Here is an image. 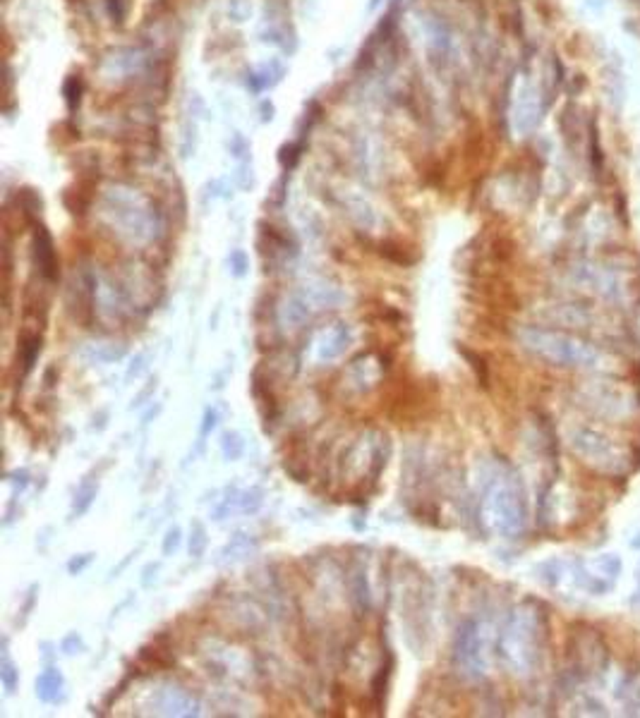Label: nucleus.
I'll return each mask as SVG.
<instances>
[{
  "label": "nucleus",
  "instance_id": "obj_1",
  "mask_svg": "<svg viewBox=\"0 0 640 718\" xmlns=\"http://www.w3.org/2000/svg\"><path fill=\"white\" fill-rule=\"evenodd\" d=\"M482 520L492 532L513 536L525 525V498L516 477H497L482 501Z\"/></svg>",
  "mask_w": 640,
  "mask_h": 718
},
{
  "label": "nucleus",
  "instance_id": "obj_2",
  "mask_svg": "<svg viewBox=\"0 0 640 718\" xmlns=\"http://www.w3.org/2000/svg\"><path fill=\"white\" fill-rule=\"evenodd\" d=\"M540 615L537 610L521 608L513 613L501 637V656L513 673H528L540 656Z\"/></svg>",
  "mask_w": 640,
  "mask_h": 718
},
{
  "label": "nucleus",
  "instance_id": "obj_3",
  "mask_svg": "<svg viewBox=\"0 0 640 718\" xmlns=\"http://www.w3.org/2000/svg\"><path fill=\"white\" fill-rule=\"evenodd\" d=\"M521 341L537 357L561 364V367H593L597 362V352L593 347L585 345L578 338L564 336V333L525 328V331H521Z\"/></svg>",
  "mask_w": 640,
  "mask_h": 718
},
{
  "label": "nucleus",
  "instance_id": "obj_4",
  "mask_svg": "<svg viewBox=\"0 0 640 718\" xmlns=\"http://www.w3.org/2000/svg\"><path fill=\"white\" fill-rule=\"evenodd\" d=\"M489 656H492L489 625L479 620H468L458 630L453 642V663L458 673H463L470 680H477L489 671Z\"/></svg>",
  "mask_w": 640,
  "mask_h": 718
},
{
  "label": "nucleus",
  "instance_id": "obj_5",
  "mask_svg": "<svg viewBox=\"0 0 640 718\" xmlns=\"http://www.w3.org/2000/svg\"><path fill=\"white\" fill-rule=\"evenodd\" d=\"M156 711L163 716H197L200 704L187 690L178 685H166L156 697Z\"/></svg>",
  "mask_w": 640,
  "mask_h": 718
},
{
  "label": "nucleus",
  "instance_id": "obj_6",
  "mask_svg": "<svg viewBox=\"0 0 640 718\" xmlns=\"http://www.w3.org/2000/svg\"><path fill=\"white\" fill-rule=\"evenodd\" d=\"M348 343H351V331H348L346 323H336V326H329L327 331L319 333V338L314 341V352L319 359H336L346 352Z\"/></svg>",
  "mask_w": 640,
  "mask_h": 718
},
{
  "label": "nucleus",
  "instance_id": "obj_7",
  "mask_svg": "<svg viewBox=\"0 0 640 718\" xmlns=\"http://www.w3.org/2000/svg\"><path fill=\"white\" fill-rule=\"evenodd\" d=\"M34 259L38 264V271L46 275L48 280L58 278V259L56 249H53V240L43 227H38V232L34 235Z\"/></svg>",
  "mask_w": 640,
  "mask_h": 718
},
{
  "label": "nucleus",
  "instance_id": "obj_8",
  "mask_svg": "<svg viewBox=\"0 0 640 718\" xmlns=\"http://www.w3.org/2000/svg\"><path fill=\"white\" fill-rule=\"evenodd\" d=\"M62 687H65V680H62V673L58 668H46L36 678V697L46 704L58 702V697L62 695Z\"/></svg>",
  "mask_w": 640,
  "mask_h": 718
},
{
  "label": "nucleus",
  "instance_id": "obj_9",
  "mask_svg": "<svg viewBox=\"0 0 640 718\" xmlns=\"http://www.w3.org/2000/svg\"><path fill=\"white\" fill-rule=\"evenodd\" d=\"M19 352H22L24 371H29V369L34 367V362H36L38 352H41V336H38V333H24L22 345H19Z\"/></svg>",
  "mask_w": 640,
  "mask_h": 718
},
{
  "label": "nucleus",
  "instance_id": "obj_10",
  "mask_svg": "<svg viewBox=\"0 0 640 718\" xmlns=\"http://www.w3.org/2000/svg\"><path fill=\"white\" fill-rule=\"evenodd\" d=\"M96 498V486L94 484H84V486L80 488V493H77V503H75V515H84L86 510H89L91 501Z\"/></svg>",
  "mask_w": 640,
  "mask_h": 718
},
{
  "label": "nucleus",
  "instance_id": "obj_11",
  "mask_svg": "<svg viewBox=\"0 0 640 718\" xmlns=\"http://www.w3.org/2000/svg\"><path fill=\"white\" fill-rule=\"evenodd\" d=\"M242 448H245V445H242V441H240V436H237V434H226V436H223V453H226L228 460L240 458Z\"/></svg>",
  "mask_w": 640,
  "mask_h": 718
},
{
  "label": "nucleus",
  "instance_id": "obj_12",
  "mask_svg": "<svg viewBox=\"0 0 640 718\" xmlns=\"http://www.w3.org/2000/svg\"><path fill=\"white\" fill-rule=\"evenodd\" d=\"M0 678H3L5 690L12 692L14 685H17V671H14L12 661H10L8 656H3V663H0Z\"/></svg>",
  "mask_w": 640,
  "mask_h": 718
},
{
  "label": "nucleus",
  "instance_id": "obj_13",
  "mask_svg": "<svg viewBox=\"0 0 640 718\" xmlns=\"http://www.w3.org/2000/svg\"><path fill=\"white\" fill-rule=\"evenodd\" d=\"M192 530H195V536L190 538V551H192V556H202V551H204V546H206L204 527H202V525H195Z\"/></svg>",
  "mask_w": 640,
  "mask_h": 718
},
{
  "label": "nucleus",
  "instance_id": "obj_14",
  "mask_svg": "<svg viewBox=\"0 0 640 718\" xmlns=\"http://www.w3.org/2000/svg\"><path fill=\"white\" fill-rule=\"evenodd\" d=\"M597 565L602 567V570L607 572L609 577H614V575H617V572H621V560H617V558H614V556H604L602 560L597 562Z\"/></svg>",
  "mask_w": 640,
  "mask_h": 718
},
{
  "label": "nucleus",
  "instance_id": "obj_15",
  "mask_svg": "<svg viewBox=\"0 0 640 718\" xmlns=\"http://www.w3.org/2000/svg\"><path fill=\"white\" fill-rule=\"evenodd\" d=\"M178 543H180V530H178V527H173V530L166 534V541H163V553L168 556L171 551H176Z\"/></svg>",
  "mask_w": 640,
  "mask_h": 718
},
{
  "label": "nucleus",
  "instance_id": "obj_16",
  "mask_svg": "<svg viewBox=\"0 0 640 718\" xmlns=\"http://www.w3.org/2000/svg\"><path fill=\"white\" fill-rule=\"evenodd\" d=\"M230 264L235 266V269H233V273H235V275H242V273H245L247 259H245V254H242V251H235V254H230Z\"/></svg>",
  "mask_w": 640,
  "mask_h": 718
},
{
  "label": "nucleus",
  "instance_id": "obj_17",
  "mask_svg": "<svg viewBox=\"0 0 640 718\" xmlns=\"http://www.w3.org/2000/svg\"><path fill=\"white\" fill-rule=\"evenodd\" d=\"M216 426V410H206L204 414V426H202V436H206Z\"/></svg>",
  "mask_w": 640,
  "mask_h": 718
},
{
  "label": "nucleus",
  "instance_id": "obj_18",
  "mask_svg": "<svg viewBox=\"0 0 640 718\" xmlns=\"http://www.w3.org/2000/svg\"><path fill=\"white\" fill-rule=\"evenodd\" d=\"M89 560H91V556H89V553H86V556L82 558V560H72V562H70V572H80V570H84V567L89 565Z\"/></svg>",
  "mask_w": 640,
  "mask_h": 718
}]
</instances>
